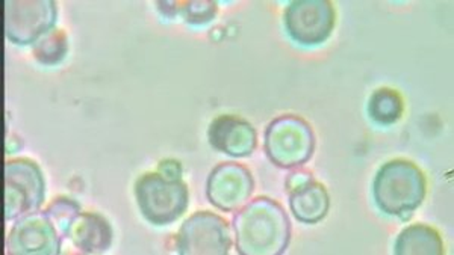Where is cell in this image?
Wrapping results in <instances>:
<instances>
[{
    "instance_id": "obj_1",
    "label": "cell",
    "mask_w": 454,
    "mask_h": 255,
    "mask_svg": "<svg viewBox=\"0 0 454 255\" xmlns=\"http://www.w3.org/2000/svg\"><path fill=\"white\" fill-rule=\"evenodd\" d=\"M237 252L241 255L284 254L291 240V222L284 207L261 197L233 218Z\"/></svg>"
},
{
    "instance_id": "obj_2",
    "label": "cell",
    "mask_w": 454,
    "mask_h": 255,
    "mask_svg": "<svg viewBox=\"0 0 454 255\" xmlns=\"http://www.w3.org/2000/svg\"><path fill=\"white\" fill-rule=\"evenodd\" d=\"M427 183L423 171L406 158L383 165L372 183V195L383 213L406 220L423 205Z\"/></svg>"
},
{
    "instance_id": "obj_3",
    "label": "cell",
    "mask_w": 454,
    "mask_h": 255,
    "mask_svg": "<svg viewBox=\"0 0 454 255\" xmlns=\"http://www.w3.org/2000/svg\"><path fill=\"white\" fill-rule=\"evenodd\" d=\"M135 198L150 224L170 225L188 209L190 194L182 179L166 174L149 173L135 183Z\"/></svg>"
},
{
    "instance_id": "obj_4",
    "label": "cell",
    "mask_w": 454,
    "mask_h": 255,
    "mask_svg": "<svg viewBox=\"0 0 454 255\" xmlns=\"http://www.w3.org/2000/svg\"><path fill=\"white\" fill-rule=\"evenodd\" d=\"M263 149L274 165L280 168H297L314 154V130L303 118L282 115L273 120L265 130Z\"/></svg>"
},
{
    "instance_id": "obj_5",
    "label": "cell",
    "mask_w": 454,
    "mask_h": 255,
    "mask_svg": "<svg viewBox=\"0 0 454 255\" xmlns=\"http://www.w3.org/2000/svg\"><path fill=\"white\" fill-rule=\"evenodd\" d=\"M46 197V182L40 166L29 158L5 164V220L38 212Z\"/></svg>"
},
{
    "instance_id": "obj_6",
    "label": "cell",
    "mask_w": 454,
    "mask_h": 255,
    "mask_svg": "<svg viewBox=\"0 0 454 255\" xmlns=\"http://www.w3.org/2000/svg\"><path fill=\"white\" fill-rule=\"evenodd\" d=\"M5 35L16 46H31L55 29L58 6L53 0H6Z\"/></svg>"
},
{
    "instance_id": "obj_7",
    "label": "cell",
    "mask_w": 454,
    "mask_h": 255,
    "mask_svg": "<svg viewBox=\"0 0 454 255\" xmlns=\"http://www.w3.org/2000/svg\"><path fill=\"white\" fill-rule=\"evenodd\" d=\"M335 8L329 0H294L285 10V29L300 46H320L335 27Z\"/></svg>"
},
{
    "instance_id": "obj_8",
    "label": "cell",
    "mask_w": 454,
    "mask_h": 255,
    "mask_svg": "<svg viewBox=\"0 0 454 255\" xmlns=\"http://www.w3.org/2000/svg\"><path fill=\"white\" fill-rule=\"evenodd\" d=\"M232 248V235L226 220L211 212H197L184 222L176 237L182 255H226Z\"/></svg>"
},
{
    "instance_id": "obj_9",
    "label": "cell",
    "mask_w": 454,
    "mask_h": 255,
    "mask_svg": "<svg viewBox=\"0 0 454 255\" xmlns=\"http://www.w3.org/2000/svg\"><path fill=\"white\" fill-rule=\"evenodd\" d=\"M61 237L46 212H32L12 225L6 252L16 255L61 254Z\"/></svg>"
},
{
    "instance_id": "obj_10",
    "label": "cell",
    "mask_w": 454,
    "mask_h": 255,
    "mask_svg": "<svg viewBox=\"0 0 454 255\" xmlns=\"http://www.w3.org/2000/svg\"><path fill=\"white\" fill-rule=\"evenodd\" d=\"M254 190V175L246 166L235 162L218 165L207 177V199L223 212L241 209L252 198Z\"/></svg>"
},
{
    "instance_id": "obj_11",
    "label": "cell",
    "mask_w": 454,
    "mask_h": 255,
    "mask_svg": "<svg viewBox=\"0 0 454 255\" xmlns=\"http://www.w3.org/2000/svg\"><path fill=\"white\" fill-rule=\"evenodd\" d=\"M286 192L289 194V209L301 224H318L329 213V194L312 174L295 171L288 175Z\"/></svg>"
},
{
    "instance_id": "obj_12",
    "label": "cell",
    "mask_w": 454,
    "mask_h": 255,
    "mask_svg": "<svg viewBox=\"0 0 454 255\" xmlns=\"http://www.w3.org/2000/svg\"><path fill=\"white\" fill-rule=\"evenodd\" d=\"M212 149L231 158H248L258 145V135L247 120L237 115H220L207 130Z\"/></svg>"
},
{
    "instance_id": "obj_13",
    "label": "cell",
    "mask_w": 454,
    "mask_h": 255,
    "mask_svg": "<svg viewBox=\"0 0 454 255\" xmlns=\"http://www.w3.org/2000/svg\"><path fill=\"white\" fill-rule=\"evenodd\" d=\"M67 237L83 254H104L113 243V228L102 214L85 212L74 218Z\"/></svg>"
},
{
    "instance_id": "obj_14",
    "label": "cell",
    "mask_w": 454,
    "mask_h": 255,
    "mask_svg": "<svg viewBox=\"0 0 454 255\" xmlns=\"http://www.w3.org/2000/svg\"><path fill=\"white\" fill-rule=\"evenodd\" d=\"M394 252L398 255H441L444 254V243L434 228L415 224L400 233Z\"/></svg>"
},
{
    "instance_id": "obj_15",
    "label": "cell",
    "mask_w": 454,
    "mask_h": 255,
    "mask_svg": "<svg viewBox=\"0 0 454 255\" xmlns=\"http://www.w3.org/2000/svg\"><path fill=\"white\" fill-rule=\"evenodd\" d=\"M158 10L167 19L184 17L188 25L205 26L217 17L215 2H158Z\"/></svg>"
},
{
    "instance_id": "obj_16",
    "label": "cell",
    "mask_w": 454,
    "mask_h": 255,
    "mask_svg": "<svg viewBox=\"0 0 454 255\" xmlns=\"http://www.w3.org/2000/svg\"><path fill=\"white\" fill-rule=\"evenodd\" d=\"M403 111L404 102L402 96L391 88H380L372 92L368 102V115L372 117V121L380 126H391L400 121Z\"/></svg>"
},
{
    "instance_id": "obj_17",
    "label": "cell",
    "mask_w": 454,
    "mask_h": 255,
    "mask_svg": "<svg viewBox=\"0 0 454 255\" xmlns=\"http://www.w3.org/2000/svg\"><path fill=\"white\" fill-rule=\"evenodd\" d=\"M68 53V38L61 29H53L34 44L32 55L42 66H55L61 64Z\"/></svg>"
},
{
    "instance_id": "obj_18",
    "label": "cell",
    "mask_w": 454,
    "mask_h": 255,
    "mask_svg": "<svg viewBox=\"0 0 454 255\" xmlns=\"http://www.w3.org/2000/svg\"><path fill=\"white\" fill-rule=\"evenodd\" d=\"M44 212L52 220L53 224L59 231V235L67 237L70 225H72L74 218L81 213V205L74 199L59 197V198L53 199L52 205H49Z\"/></svg>"
},
{
    "instance_id": "obj_19",
    "label": "cell",
    "mask_w": 454,
    "mask_h": 255,
    "mask_svg": "<svg viewBox=\"0 0 454 255\" xmlns=\"http://www.w3.org/2000/svg\"><path fill=\"white\" fill-rule=\"evenodd\" d=\"M160 173L166 174V175H170V177H176V179H181L182 177V166L179 162H176V160H164V162H160V169H158Z\"/></svg>"
}]
</instances>
